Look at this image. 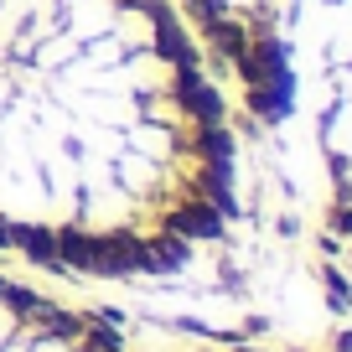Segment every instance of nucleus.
<instances>
[{"mask_svg":"<svg viewBox=\"0 0 352 352\" xmlns=\"http://www.w3.org/2000/svg\"><path fill=\"white\" fill-rule=\"evenodd\" d=\"M233 145L352 243V0H171Z\"/></svg>","mask_w":352,"mask_h":352,"instance_id":"obj_2","label":"nucleus"},{"mask_svg":"<svg viewBox=\"0 0 352 352\" xmlns=\"http://www.w3.org/2000/svg\"><path fill=\"white\" fill-rule=\"evenodd\" d=\"M239 145L171 0H0V254L155 275L233 218Z\"/></svg>","mask_w":352,"mask_h":352,"instance_id":"obj_1","label":"nucleus"}]
</instances>
